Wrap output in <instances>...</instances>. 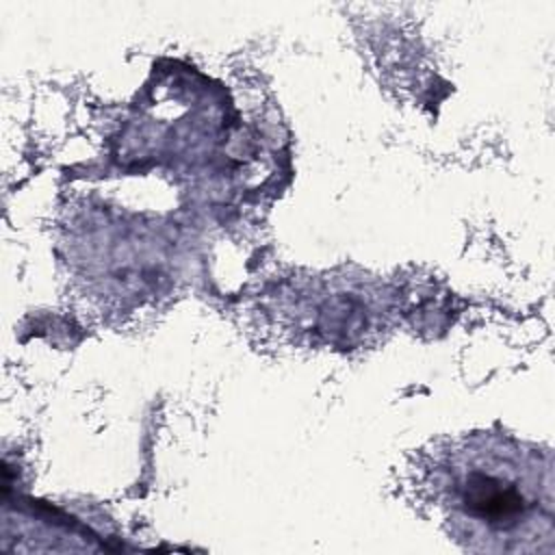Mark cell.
Wrapping results in <instances>:
<instances>
[{
    "instance_id": "cell-1",
    "label": "cell",
    "mask_w": 555,
    "mask_h": 555,
    "mask_svg": "<svg viewBox=\"0 0 555 555\" xmlns=\"http://www.w3.org/2000/svg\"><path fill=\"white\" fill-rule=\"evenodd\" d=\"M449 520L481 551H551V468L509 442L460 451L444 483Z\"/></svg>"
}]
</instances>
